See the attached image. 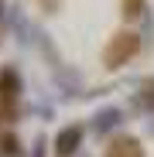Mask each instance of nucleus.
<instances>
[{"mask_svg":"<svg viewBox=\"0 0 154 157\" xmlns=\"http://www.w3.org/2000/svg\"><path fill=\"white\" fill-rule=\"evenodd\" d=\"M134 48H137V44H134V38H130V34H123V44L116 41V44H113V48L106 51V62L113 65V62H116V55H120V62H123L127 55H134Z\"/></svg>","mask_w":154,"mask_h":157,"instance_id":"1","label":"nucleus"},{"mask_svg":"<svg viewBox=\"0 0 154 157\" xmlns=\"http://www.w3.org/2000/svg\"><path fill=\"white\" fill-rule=\"evenodd\" d=\"M106 157H144V154H140V147H137L134 140H116Z\"/></svg>","mask_w":154,"mask_h":157,"instance_id":"2","label":"nucleus"}]
</instances>
